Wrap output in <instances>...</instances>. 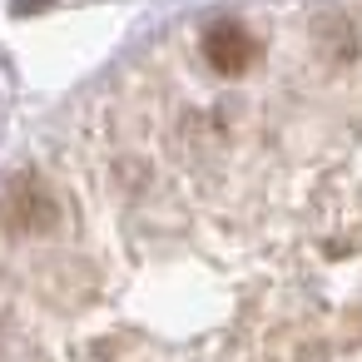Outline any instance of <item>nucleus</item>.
<instances>
[{"label":"nucleus","mask_w":362,"mask_h":362,"mask_svg":"<svg viewBox=\"0 0 362 362\" xmlns=\"http://www.w3.org/2000/svg\"><path fill=\"white\" fill-rule=\"evenodd\" d=\"M40 6H50V0H16V11H40Z\"/></svg>","instance_id":"2"},{"label":"nucleus","mask_w":362,"mask_h":362,"mask_svg":"<svg viewBox=\"0 0 362 362\" xmlns=\"http://www.w3.org/2000/svg\"><path fill=\"white\" fill-rule=\"evenodd\" d=\"M204 60H209L218 75H243V70L258 60V40H253L238 21H218V25H209V35H204Z\"/></svg>","instance_id":"1"}]
</instances>
